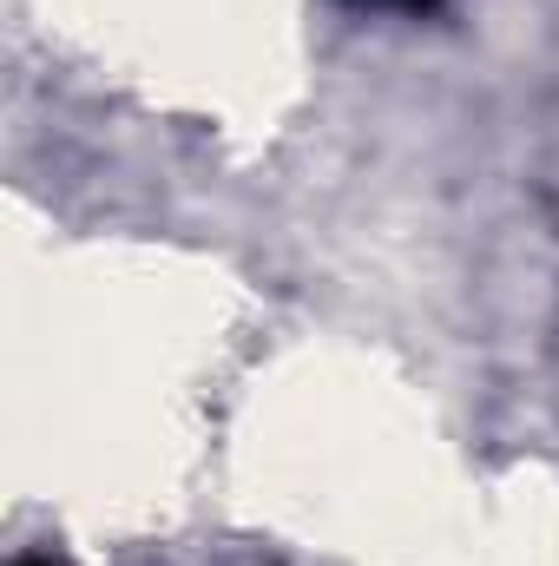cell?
<instances>
[{"instance_id": "obj_1", "label": "cell", "mask_w": 559, "mask_h": 566, "mask_svg": "<svg viewBox=\"0 0 559 566\" xmlns=\"http://www.w3.org/2000/svg\"><path fill=\"white\" fill-rule=\"evenodd\" d=\"M20 566H53V560H20Z\"/></svg>"}, {"instance_id": "obj_2", "label": "cell", "mask_w": 559, "mask_h": 566, "mask_svg": "<svg viewBox=\"0 0 559 566\" xmlns=\"http://www.w3.org/2000/svg\"><path fill=\"white\" fill-rule=\"evenodd\" d=\"M409 7H434V0H409Z\"/></svg>"}]
</instances>
